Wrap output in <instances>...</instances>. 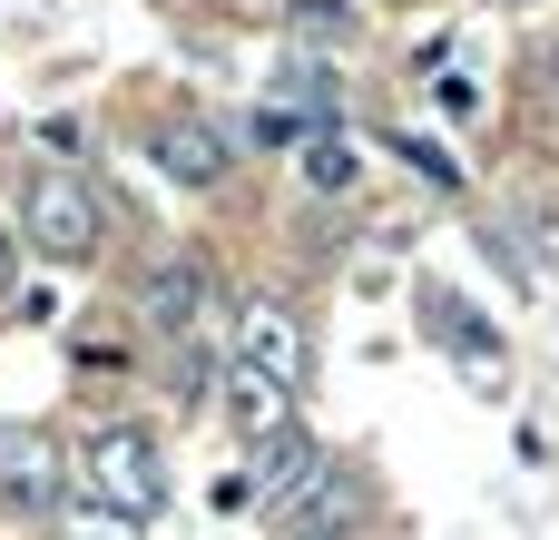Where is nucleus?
I'll use <instances>...</instances> for the list:
<instances>
[{"mask_svg": "<svg viewBox=\"0 0 559 540\" xmlns=\"http://www.w3.org/2000/svg\"><path fill=\"white\" fill-rule=\"evenodd\" d=\"M206 295H216V275H206L197 256H167V266H147V325H167V334H197Z\"/></svg>", "mask_w": 559, "mask_h": 540, "instance_id": "obj_7", "label": "nucleus"}, {"mask_svg": "<svg viewBox=\"0 0 559 540\" xmlns=\"http://www.w3.org/2000/svg\"><path fill=\"white\" fill-rule=\"evenodd\" d=\"M393 148H403V157L423 167V187H442V197L462 187V167H452V148H423V138H393Z\"/></svg>", "mask_w": 559, "mask_h": 540, "instance_id": "obj_15", "label": "nucleus"}, {"mask_svg": "<svg viewBox=\"0 0 559 540\" xmlns=\"http://www.w3.org/2000/svg\"><path fill=\"white\" fill-rule=\"evenodd\" d=\"M226 423H236L246 443H275V433L295 423V394L265 384V374H236V384H226Z\"/></svg>", "mask_w": 559, "mask_h": 540, "instance_id": "obj_9", "label": "nucleus"}, {"mask_svg": "<svg viewBox=\"0 0 559 540\" xmlns=\"http://www.w3.org/2000/svg\"><path fill=\"white\" fill-rule=\"evenodd\" d=\"M285 39L295 49H354L364 39V0H285Z\"/></svg>", "mask_w": 559, "mask_h": 540, "instance_id": "obj_11", "label": "nucleus"}, {"mask_svg": "<svg viewBox=\"0 0 559 540\" xmlns=\"http://www.w3.org/2000/svg\"><path fill=\"white\" fill-rule=\"evenodd\" d=\"M423 325H432V344H442V354H462L472 374H501V364H511V334H501L481 305H462L452 285H423Z\"/></svg>", "mask_w": 559, "mask_h": 540, "instance_id": "obj_4", "label": "nucleus"}, {"mask_svg": "<svg viewBox=\"0 0 559 540\" xmlns=\"http://www.w3.org/2000/svg\"><path fill=\"white\" fill-rule=\"evenodd\" d=\"M59 443L39 433V423H0V502H20V512H59Z\"/></svg>", "mask_w": 559, "mask_h": 540, "instance_id": "obj_5", "label": "nucleus"}, {"mask_svg": "<svg viewBox=\"0 0 559 540\" xmlns=\"http://www.w3.org/2000/svg\"><path fill=\"white\" fill-rule=\"evenodd\" d=\"M265 108H305V118H324V108H334V69H324V59H285Z\"/></svg>", "mask_w": 559, "mask_h": 540, "instance_id": "obj_13", "label": "nucleus"}, {"mask_svg": "<svg viewBox=\"0 0 559 540\" xmlns=\"http://www.w3.org/2000/svg\"><path fill=\"white\" fill-rule=\"evenodd\" d=\"M531 79H540V89L559 98V39H540V59H531Z\"/></svg>", "mask_w": 559, "mask_h": 540, "instance_id": "obj_16", "label": "nucleus"}, {"mask_svg": "<svg viewBox=\"0 0 559 540\" xmlns=\"http://www.w3.org/2000/svg\"><path fill=\"white\" fill-rule=\"evenodd\" d=\"M20 236H29V256H49V266H88V256H98V197H88L69 167H29V187H20Z\"/></svg>", "mask_w": 559, "mask_h": 540, "instance_id": "obj_1", "label": "nucleus"}, {"mask_svg": "<svg viewBox=\"0 0 559 540\" xmlns=\"http://www.w3.org/2000/svg\"><path fill=\"white\" fill-rule=\"evenodd\" d=\"M0 285H10V236H0Z\"/></svg>", "mask_w": 559, "mask_h": 540, "instance_id": "obj_17", "label": "nucleus"}, {"mask_svg": "<svg viewBox=\"0 0 559 540\" xmlns=\"http://www.w3.org/2000/svg\"><path fill=\"white\" fill-rule=\"evenodd\" d=\"M59 540H147L138 512H108V502H69L59 512Z\"/></svg>", "mask_w": 559, "mask_h": 540, "instance_id": "obj_14", "label": "nucleus"}, {"mask_svg": "<svg viewBox=\"0 0 559 540\" xmlns=\"http://www.w3.org/2000/svg\"><path fill=\"white\" fill-rule=\"evenodd\" d=\"M305 540H344V531H305Z\"/></svg>", "mask_w": 559, "mask_h": 540, "instance_id": "obj_18", "label": "nucleus"}, {"mask_svg": "<svg viewBox=\"0 0 559 540\" xmlns=\"http://www.w3.org/2000/svg\"><path fill=\"white\" fill-rule=\"evenodd\" d=\"M354 177H364L354 138H344V128H314V138H305V187H314V197H344Z\"/></svg>", "mask_w": 559, "mask_h": 540, "instance_id": "obj_12", "label": "nucleus"}, {"mask_svg": "<svg viewBox=\"0 0 559 540\" xmlns=\"http://www.w3.org/2000/svg\"><path fill=\"white\" fill-rule=\"evenodd\" d=\"M147 157H157L177 187H216V177H226V128H206V118H187V108H177V118H157V128H147Z\"/></svg>", "mask_w": 559, "mask_h": 540, "instance_id": "obj_6", "label": "nucleus"}, {"mask_svg": "<svg viewBox=\"0 0 559 540\" xmlns=\"http://www.w3.org/2000/svg\"><path fill=\"white\" fill-rule=\"evenodd\" d=\"M275 521H285L295 540H305V531H344V521H354V472H344V462L324 453V462H314V482H305V492H295V502H285Z\"/></svg>", "mask_w": 559, "mask_h": 540, "instance_id": "obj_8", "label": "nucleus"}, {"mask_svg": "<svg viewBox=\"0 0 559 540\" xmlns=\"http://www.w3.org/2000/svg\"><path fill=\"white\" fill-rule=\"evenodd\" d=\"M314 462H324V453H314V443H305L295 423H285V433L265 443V472H255V502H265V521H275V512H285V502H295V492L314 482Z\"/></svg>", "mask_w": 559, "mask_h": 540, "instance_id": "obj_10", "label": "nucleus"}, {"mask_svg": "<svg viewBox=\"0 0 559 540\" xmlns=\"http://www.w3.org/2000/svg\"><path fill=\"white\" fill-rule=\"evenodd\" d=\"M236 374H265V384H305V325H295V305H275V295H255V305H236Z\"/></svg>", "mask_w": 559, "mask_h": 540, "instance_id": "obj_3", "label": "nucleus"}, {"mask_svg": "<svg viewBox=\"0 0 559 540\" xmlns=\"http://www.w3.org/2000/svg\"><path fill=\"white\" fill-rule=\"evenodd\" d=\"M79 482H88V502H108V512H157L167 502V462H157V443L138 433V423H108V433H88V453H79Z\"/></svg>", "mask_w": 559, "mask_h": 540, "instance_id": "obj_2", "label": "nucleus"}]
</instances>
